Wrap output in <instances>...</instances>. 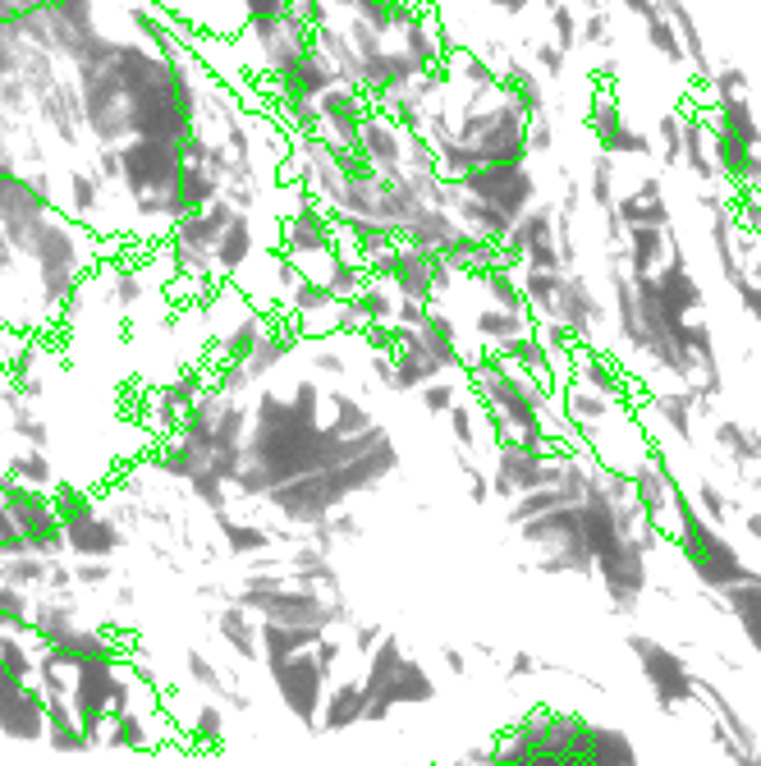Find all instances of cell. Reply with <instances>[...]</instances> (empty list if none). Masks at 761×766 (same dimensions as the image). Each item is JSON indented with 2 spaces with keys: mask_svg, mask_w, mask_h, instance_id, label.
<instances>
[{
  "mask_svg": "<svg viewBox=\"0 0 761 766\" xmlns=\"http://www.w3.org/2000/svg\"><path fill=\"white\" fill-rule=\"evenodd\" d=\"M706 239H711L715 271H721V280L729 284V290H738V284L748 280V253H752L744 226H738V198L706 216Z\"/></svg>",
  "mask_w": 761,
  "mask_h": 766,
  "instance_id": "obj_4",
  "label": "cell"
},
{
  "mask_svg": "<svg viewBox=\"0 0 761 766\" xmlns=\"http://www.w3.org/2000/svg\"><path fill=\"white\" fill-rule=\"evenodd\" d=\"M744 97H752L748 70H744V64L721 60V64H715V74H711V83H706V101H744Z\"/></svg>",
  "mask_w": 761,
  "mask_h": 766,
  "instance_id": "obj_18",
  "label": "cell"
},
{
  "mask_svg": "<svg viewBox=\"0 0 761 766\" xmlns=\"http://www.w3.org/2000/svg\"><path fill=\"white\" fill-rule=\"evenodd\" d=\"M418 396H422V409H427V413H450V409L459 404V381H450V377H436V381L422 386Z\"/></svg>",
  "mask_w": 761,
  "mask_h": 766,
  "instance_id": "obj_20",
  "label": "cell"
},
{
  "mask_svg": "<svg viewBox=\"0 0 761 766\" xmlns=\"http://www.w3.org/2000/svg\"><path fill=\"white\" fill-rule=\"evenodd\" d=\"M748 244H752V253H748V276L761 284V239H748Z\"/></svg>",
  "mask_w": 761,
  "mask_h": 766,
  "instance_id": "obj_27",
  "label": "cell"
},
{
  "mask_svg": "<svg viewBox=\"0 0 761 766\" xmlns=\"http://www.w3.org/2000/svg\"><path fill=\"white\" fill-rule=\"evenodd\" d=\"M409 147H413V129L399 124L390 111L372 106L363 129H358V157H363L376 174H404L409 170Z\"/></svg>",
  "mask_w": 761,
  "mask_h": 766,
  "instance_id": "obj_2",
  "label": "cell"
},
{
  "mask_svg": "<svg viewBox=\"0 0 761 766\" xmlns=\"http://www.w3.org/2000/svg\"><path fill=\"white\" fill-rule=\"evenodd\" d=\"M445 74H450V87L463 97H482L491 87H500V70L491 64V56L482 47H468V41H455L450 60H445Z\"/></svg>",
  "mask_w": 761,
  "mask_h": 766,
  "instance_id": "obj_10",
  "label": "cell"
},
{
  "mask_svg": "<svg viewBox=\"0 0 761 766\" xmlns=\"http://www.w3.org/2000/svg\"><path fill=\"white\" fill-rule=\"evenodd\" d=\"M395 303L399 294L386 280H372L363 294L345 303V336H363L372 326H395Z\"/></svg>",
  "mask_w": 761,
  "mask_h": 766,
  "instance_id": "obj_11",
  "label": "cell"
},
{
  "mask_svg": "<svg viewBox=\"0 0 761 766\" xmlns=\"http://www.w3.org/2000/svg\"><path fill=\"white\" fill-rule=\"evenodd\" d=\"M615 207L624 216V226H675V207L665 198L661 174H642L629 193H619Z\"/></svg>",
  "mask_w": 761,
  "mask_h": 766,
  "instance_id": "obj_8",
  "label": "cell"
},
{
  "mask_svg": "<svg viewBox=\"0 0 761 766\" xmlns=\"http://www.w3.org/2000/svg\"><path fill=\"white\" fill-rule=\"evenodd\" d=\"M372 97L363 93V87L353 83H340L330 87L326 97H317V134H326L335 147H358V129H363L367 111H372Z\"/></svg>",
  "mask_w": 761,
  "mask_h": 766,
  "instance_id": "obj_3",
  "label": "cell"
},
{
  "mask_svg": "<svg viewBox=\"0 0 761 766\" xmlns=\"http://www.w3.org/2000/svg\"><path fill=\"white\" fill-rule=\"evenodd\" d=\"M619 161L611 157V151H592V166H588V203H592V211L601 216V211H611L615 203H619Z\"/></svg>",
  "mask_w": 761,
  "mask_h": 766,
  "instance_id": "obj_14",
  "label": "cell"
},
{
  "mask_svg": "<svg viewBox=\"0 0 761 766\" xmlns=\"http://www.w3.org/2000/svg\"><path fill=\"white\" fill-rule=\"evenodd\" d=\"M578 47L601 51V56H611V51H615V19H611V10H592V14H583V33H578Z\"/></svg>",
  "mask_w": 761,
  "mask_h": 766,
  "instance_id": "obj_19",
  "label": "cell"
},
{
  "mask_svg": "<svg viewBox=\"0 0 761 766\" xmlns=\"http://www.w3.org/2000/svg\"><path fill=\"white\" fill-rule=\"evenodd\" d=\"M463 193H473V198L491 203V207H500L505 216H528L536 203L546 198L542 193V174H536L532 161L523 166H482V170H468L463 180H455Z\"/></svg>",
  "mask_w": 761,
  "mask_h": 766,
  "instance_id": "obj_1",
  "label": "cell"
},
{
  "mask_svg": "<svg viewBox=\"0 0 761 766\" xmlns=\"http://www.w3.org/2000/svg\"><path fill=\"white\" fill-rule=\"evenodd\" d=\"M702 115L711 120L715 134H725V138H734V143L761 151V124H757V111H752L748 97H744V101H706Z\"/></svg>",
  "mask_w": 761,
  "mask_h": 766,
  "instance_id": "obj_12",
  "label": "cell"
},
{
  "mask_svg": "<svg viewBox=\"0 0 761 766\" xmlns=\"http://www.w3.org/2000/svg\"><path fill=\"white\" fill-rule=\"evenodd\" d=\"M432 308L436 303H422V299H404L399 294V303H395V326H422L432 317Z\"/></svg>",
  "mask_w": 761,
  "mask_h": 766,
  "instance_id": "obj_22",
  "label": "cell"
},
{
  "mask_svg": "<svg viewBox=\"0 0 761 766\" xmlns=\"http://www.w3.org/2000/svg\"><path fill=\"white\" fill-rule=\"evenodd\" d=\"M656 157L665 170H684V106H675V111H661L656 115Z\"/></svg>",
  "mask_w": 761,
  "mask_h": 766,
  "instance_id": "obj_15",
  "label": "cell"
},
{
  "mask_svg": "<svg viewBox=\"0 0 761 766\" xmlns=\"http://www.w3.org/2000/svg\"><path fill=\"white\" fill-rule=\"evenodd\" d=\"M312 363H317L322 372H330V377H345V358H340V349H330V344H312Z\"/></svg>",
  "mask_w": 761,
  "mask_h": 766,
  "instance_id": "obj_25",
  "label": "cell"
},
{
  "mask_svg": "<svg viewBox=\"0 0 761 766\" xmlns=\"http://www.w3.org/2000/svg\"><path fill=\"white\" fill-rule=\"evenodd\" d=\"M546 28L569 56L583 51V47H578V33H583V10H578V0H555V5L546 10Z\"/></svg>",
  "mask_w": 761,
  "mask_h": 766,
  "instance_id": "obj_17",
  "label": "cell"
},
{
  "mask_svg": "<svg viewBox=\"0 0 761 766\" xmlns=\"http://www.w3.org/2000/svg\"><path fill=\"white\" fill-rule=\"evenodd\" d=\"M523 56L532 60V70L542 74V78H546L551 87L569 78V60H573V56H569L565 47H559L555 37H528V47H523Z\"/></svg>",
  "mask_w": 761,
  "mask_h": 766,
  "instance_id": "obj_16",
  "label": "cell"
},
{
  "mask_svg": "<svg viewBox=\"0 0 761 766\" xmlns=\"http://www.w3.org/2000/svg\"><path fill=\"white\" fill-rule=\"evenodd\" d=\"M684 244L675 226H629V239H624V262H629L633 276H652L661 271V262Z\"/></svg>",
  "mask_w": 761,
  "mask_h": 766,
  "instance_id": "obj_9",
  "label": "cell"
},
{
  "mask_svg": "<svg viewBox=\"0 0 761 766\" xmlns=\"http://www.w3.org/2000/svg\"><path fill=\"white\" fill-rule=\"evenodd\" d=\"M734 299H738V313H744L748 321H757V326H761V284H757L752 276H748L744 284H738Z\"/></svg>",
  "mask_w": 761,
  "mask_h": 766,
  "instance_id": "obj_23",
  "label": "cell"
},
{
  "mask_svg": "<svg viewBox=\"0 0 761 766\" xmlns=\"http://www.w3.org/2000/svg\"><path fill=\"white\" fill-rule=\"evenodd\" d=\"M486 5L496 10L500 19H523V14H532V10H542V14H546V10L555 5V0H486Z\"/></svg>",
  "mask_w": 761,
  "mask_h": 766,
  "instance_id": "obj_24",
  "label": "cell"
},
{
  "mask_svg": "<svg viewBox=\"0 0 761 766\" xmlns=\"http://www.w3.org/2000/svg\"><path fill=\"white\" fill-rule=\"evenodd\" d=\"M418 78H422V70L413 64V56L399 47V41H390V47H380L376 56H367L363 70H358V87H363L376 106H386L390 97L409 93Z\"/></svg>",
  "mask_w": 761,
  "mask_h": 766,
  "instance_id": "obj_5",
  "label": "cell"
},
{
  "mask_svg": "<svg viewBox=\"0 0 761 766\" xmlns=\"http://www.w3.org/2000/svg\"><path fill=\"white\" fill-rule=\"evenodd\" d=\"M642 24V37H647V47H652L665 64H675V70H688V51H684V37H679V28H675V19H669L661 5L647 14V19H638Z\"/></svg>",
  "mask_w": 761,
  "mask_h": 766,
  "instance_id": "obj_13",
  "label": "cell"
},
{
  "mask_svg": "<svg viewBox=\"0 0 761 766\" xmlns=\"http://www.w3.org/2000/svg\"><path fill=\"white\" fill-rule=\"evenodd\" d=\"M656 276V284H661V294H665V303H669V313H679L684 321H698L702 313H706V290H702V280H698V271H692V262H688V253H684V244L669 253L665 262H661V271H652Z\"/></svg>",
  "mask_w": 761,
  "mask_h": 766,
  "instance_id": "obj_6",
  "label": "cell"
},
{
  "mask_svg": "<svg viewBox=\"0 0 761 766\" xmlns=\"http://www.w3.org/2000/svg\"><path fill=\"white\" fill-rule=\"evenodd\" d=\"M684 174L698 189H715L725 184L721 161H715V134L711 120L702 111H684Z\"/></svg>",
  "mask_w": 761,
  "mask_h": 766,
  "instance_id": "obj_7",
  "label": "cell"
},
{
  "mask_svg": "<svg viewBox=\"0 0 761 766\" xmlns=\"http://www.w3.org/2000/svg\"><path fill=\"white\" fill-rule=\"evenodd\" d=\"M578 10L592 14V10H611V0H578Z\"/></svg>",
  "mask_w": 761,
  "mask_h": 766,
  "instance_id": "obj_28",
  "label": "cell"
},
{
  "mask_svg": "<svg viewBox=\"0 0 761 766\" xmlns=\"http://www.w3.org/2000/svg\"><path fill=\"white\" fill-rule=\"evenodd\" d=\"M615 5L624 10V14H633V19H647L656 10V0H615Z\"/></svg>",
  "mask_w": 761,
  "mask_h": 766,
  "instance_id": "obj_26",
  "label": "cell"
},
{
  "mask_svg": "<svg viewBox=\"0 0 761 766\" xmlns=\"http://www.w3.org/2000/svg\"><path fill=\"white\" fill-rule=\"evenodd\" d=\"M528 143H532V157H551V151H555V111H546V115H532Z\"/></svg>",
  "mask_w": 761,
  "mask_h": 766,
  "instance_id": "obj_21",
  "label": "cell"
}]
</instances>
